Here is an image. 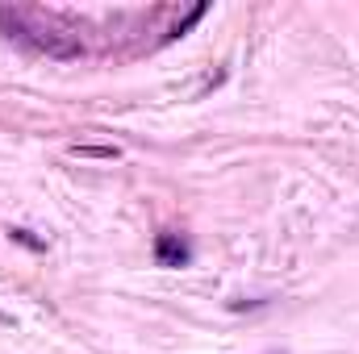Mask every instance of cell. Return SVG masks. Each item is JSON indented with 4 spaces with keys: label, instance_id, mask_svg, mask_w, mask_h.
I'll list each match as a JSON object with an SVG mask.
<instances>
[{
    "label": "cell",
    "instance_id": "cell-1",
    "mask_svg": "<svg viewBox=\"0 0 359 354\" xmlns=\"http://www.w3.org/2000/svg\"><path fill=\"white\" fill-rule=\"evenodd\" d=\"M155 259H159V267H180V263H188V246L180 242L176 234H163L155 242Z\"/></svg>",
    "mask_w": 359,
    "mask_h": 354
},
{
    "label": "cell",
    "instance_id": "cell-2",
    "mask_svg": "<svg viewBox=\"0 0 359 354\" xmlns=\"http://www.w3.org/2000/svg\"><path fill=\"white\" fill-rule=\"evenodd\" d=\"M76 155H96V159H117V150L113 146H72Z\"/></svg>",
    "mask_w": 359,
    "mask_h": 354
},
{
    "label": "cell",
    "instance_id": "cell-3",
    "mask_svg": "<svg viewBox=\"0 0 359 354\" xmlns=\"http://www.w3.org/2000/svg\"><path fill=\"white\" fill-rule=\"evenodd\" d=\"M0 321H4V313H0Z\"/></svg>",
    "mask_w": 359,
    "mask_h": 354
}]
</instances>
